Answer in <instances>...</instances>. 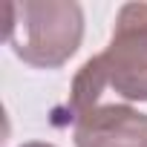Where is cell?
Instances as JSON below:
<instances>
[{
  "label": "cell",
  "instance_id": "obj_1",
  "mask_svg": "<svg viewBox=\"0 0 147 147\" xmlns=\"http://www.w3.org/2000/svg\"><path fill=\"white\" fill-rule=\"evenodd\" d=\"M84 40V9L72 0L9 3V46L38 69H58Z\"/></svg>",
  "mask_w": 147,
  "mask_h": 147
},
{
  "label": "cell",
  "instance_id": "obj_5",
  "mask_svg": "<svg viewBox=\"0 0 147 147\" xmlns=\"http://www.w3.org/2000/svg\"><path fill=\"white\" fill-rule=\"evenodd\" d=\"M20 147H55V144H49V141H23Z\"/></svg>",
  "mask_w": 147,
  "mask_h": 147
},
{
  "label": "cell",
  "instance_id": "obj_4",
  "mask_svg": "<svg viewBox=\"0 0 147 147\" xmlns=\"http://www.w3.org/2000/svg\"><path fill=\"white\" fill-rule=\"evenodd\" d=\"M107 87H110L107 84V72H104L98 55H92L90 61H84V66L78 69V75L72 78V90H69L66 104L61 110H55V115H63L58 124H63V121L75 124L81 115H87L90 110H95Z\"/></svg>",
  "mask_w": 147,
  "mask_h": 147
},
{
  "label": "cell",
  "instance_id": "obj_2",
  "mask_svg": "<svg viewBox=\"0 0 147 147\" xmlns=\"http://www.w3.org/2000/svg\"><path fill=\"white\" fill-rule=\"evenodd\" d=\"M107 84L124 101H147V3H124L110 46L98 55Z\"/></svg>",
  "mask_w": 147,
  "mask_h": 147
},
{
  "label": "cell",
  "instance_id": "obj_3",
  "mask_svg": "<svg viewBox=\"0 0 147 147\" xmlns=\"http://www.w3.org/2000/svg\"><path fill=\"white\" fill-rule=\"evenodd\" d=\"M75 147H147V113L130 104H98L72 127Z\"/></svg>",
  "mask_w": 147,
  "mask_h": 147
}]
</instances>
